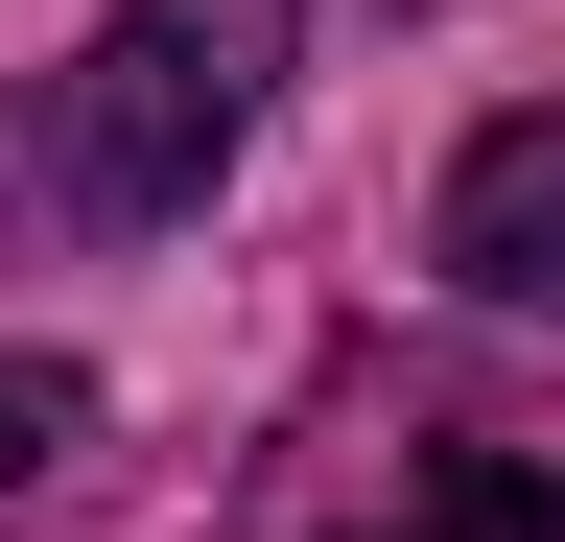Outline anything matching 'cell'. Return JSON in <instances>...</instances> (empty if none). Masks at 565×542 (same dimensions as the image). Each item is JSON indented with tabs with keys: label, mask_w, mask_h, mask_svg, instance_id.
<instances>
[{
	"label": "cell",
	"mask_w": 565,
	"mask_h": 542,
	"mask_svg": "<svg viewBox=\"0 0 565 542\" xmlns=\"http://www.w3.org/2000/svg\"><path fill=\"white\" fill-rule=\"evenodd\" d=\"M259 95H282V0H118V24L71 47V95H47V189L118 213V236H166V213H212V166L259 142Z\"/></svg>",
	"instance_id": "6da1fadb"
},
{
	"label": "cell",
	"mask_w": 565,
	"mask_h": 542,
	"mask_svg": "<svg viewBox=\"0 0 565 542\" xmlns=\"http://www.w3.org/2000/svg\"><path fill=\"white\" fill-rule=\"evenodd\" d=\"M424 259H448L494 330H565V118H494L448 166V213H424Z\"/></svg>",
	"instance_id": "7a4b0ae2"
},
{
	"label": "cell",
	"mask_w": 565,
	"mask_h": 542,
	"mask_svg": "<svg viewBox=\"0 0 565 542\" xmlns=\"http://www.w3.org/2000/svg\"><path fill=\"white\" fill-rule=\"evenodd\" d=\"M377 542H565V448L542 425H401V519Z\"/></svg>",
	"instance_id": "3957f363"
},
{
	"label": "cell",
	"mask_w": 565,
	"mask_h": 542,
	"mask_svg": "<svg viewBox=\"0 0 565 542\" xmlns=\"http://www.w3.org/2000/svg\"><path fill=\"white\" fill-rule=\"evenodd\" d=\"M71 448H95V378H71V354H0V496L71 471Z\"/></svg>",
	"instance_id": "277c9868"
}]
</instances>
